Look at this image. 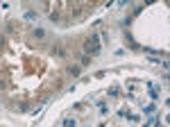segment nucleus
<instances>
[{
  "mask_svg": "<svg viewBox=\"0 0 170 127\" xmlns=\"http://www.w3.org/2000/svg\"><path fill=\"white\" fill-rule=\"evenodd\" d=\"M84 50L89 52V55H98V52H100V34H91V39L86 41Z\"/></svg>",
  "mask_w": 170,
  "mask_h": 127,
  "instance_id": "nucleus-1",
  "label": "nucleus"
},
{
  "mask_svg": "<svg viewBox=\"0 0 170 127\" xmlns=\"http://www.w3.org/2000/svg\"><path fill=\"white\" fill-rule=\"evenodd\" d=\"M52 55H55V57H66V48L57 43V45H52Z\"/></svg>",
  "mask_w": 170,
  "mask_h": 127,
  "instance_id": "nucleus-2",
  "label": "nucleus"
},
{
  "mask_svg": "<svg viewBox=\"0 0 170 127\" xmlns=\"http://www.w3.org/2000/svg\"><path fill=\"white\" fill-rule=\"evenodd\" d=\"M147 89H150L147 93H150V95L154 98V100H157V98H159V86H154V84H147Z\"/></svg>",
  "mask_w": 170,
  "mask_h": 127,
  "instance_id": "nucleus-3",
  "label": "nucleus"
},
{
  "mask_svg": "<svg viewBox=\"0 0 170 127\" xmlns=\"http://www.w3.org/2000/svg\"><path fill=\"white\" fill-rule=\"evenodd\" d=\"M34 36H36V39H45V30H43V27H36V30H34Z\"/></svg>",
  "mask_w": 170,
  "mask_h": 127,
  "instance_id": "nucleus-4",
  "label": "nucleus"
},
{
  "mask_svg": "<svg viewBox=\"0 0 170 127\" xmlns=\"http://www.w3.org/2000/svg\"><path fill=\"white\" fill-rule=\"evenodd\" d=\"M68 75L77 77V75H79V66H70V68H68Z\"/></svg>",
  "mask_w": 170,
  "mask_h": 127,
  "instance_id": "nucleus-5",
  "label": "nucleus"
},
{
  "mask_svg": "<svg viewBox=\"0 0 170 127\" xmlns=\"http://www.w3.org/2000/svg\"><path fill=\"white\" fill-rule=\"evenodd\" d=\"M36 14H34V11H25V21H36Z\"/></svg>",
  "mask_w": 170,
  "mask_h": 127,
  "instance_id": "nucleus-6",
  "label": "nucleus"
},
{
  "mask_svg": "<svg viewBox=\"0 0 170 127\" xmlns=\"http://www.w3.org/2000/svg\"><path fill=\"white\" fill-rule=\"evenodd\" d=\"M98 109H100V114H107V102H98Z\"/></svg>",
  "mask_w": 170,
  "mask_h": 127,
  "instance_id": "nucleus-7",
  "label": "nucleus"
},
{
  "mask_svg": "<svg viewBox=\"0 0 170 127\" xmlns=\"http://www.w3.org/2000/svg\"><path fill=\"white\" fill-rule=\"evenodd\" d=\"M154 109H157V104H147V107H145V114H154Z\"/></svg>",
  "mask_w": 170,
  "mask_h": 127,
  "instance_id": "nucleus-8",
  "label": "nucleus"
},
{
  "mask_svg": "<svg viewBox=\"0 0 170 127\" xmlns=\"http://www.w3.org/2000/svg\"><path fill=\"white\" fill-rule=\"evenodd\" d=\"M64 127H75V120H73V118H66V120H64Z\"/></svg>",
  "mask_w": 170,
  "mask_h": 127,
  "instance_id": "nucleus-9",
  "label": "nucleus"
},
{
  "mask_svg": "<svg viewBox=\"0 0 170 127\" xmlns=\"http://www.w3.org/2000/svg\"><path fill=\"white\" fill-rule=\"evenodd\" d=\"M82 64H84V66H86V64H91V57H89V55H84V57H82Z\"/></svg>",
  "mask_w": 170,
  "mask_h": 127,
  "instance_id": "nucleus-10",
  "label": "nucleus"
}]
</instances>
